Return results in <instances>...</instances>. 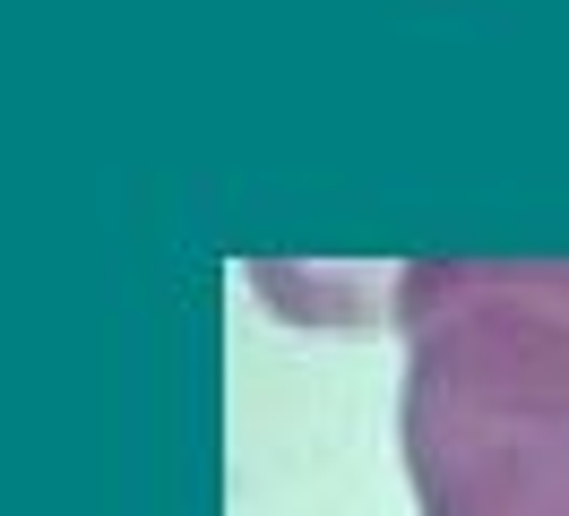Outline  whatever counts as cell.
Segmentation results:
<instances>
[{
  "label": "cell",
  "mask_w": 569,
  "mask_h": 516,
  "mask_svg": "<svg viewBox=\"0 0 569 516\" xmlns=\"http://www.w3.org/2000/svg\"><path fill=\"white\" fill-rule=\"evenodd\" d=\"M415 516H569V259L397 267Z\"/></svg>",
  "instance_id": "6da1fadb"
}]
</instances>
